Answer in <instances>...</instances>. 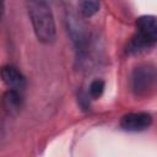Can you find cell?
I'll return each mask as SVG.
<instances>
[{
  "label": "cell",
  "mask_w": 157,
  "mask_h": 157,
  "mask_svg": "<svg viewBox=\"0 0 157 157\" xmlns=\"http://www.w3.org/2000/svg\"><path fill=\"white\" fill-rule=\"evenodd\" d=\"M101 0H78L80 11L85 17H92L99 10Z\"/></svg>",
  "instance_id": "obj_7"
},
{
  "label": "cell",
  "mask_w": 157,
  "mask_h": 157,
  "mask_svg": "<svg viewBox=\"0 0 157 157\" xmlns=\"http://www.w3.org/2000/svg\"><path fill=\"white\" fill-rule=\"evenodd\" d=\"M157 43V16H140L135 22V33L126 45V54L134 55L150 49Z\"/></svg>",
  "instance_id": "obj_2"
},
{
  "label": "cell",
  "mask_w": 157,
  "mask_h": 157,
  "mask_svg": "<svg viewBox=\"0 0 157 157\" xmlns=\"http://www.w3.org/2000/svg\"><path fill=\"white\" fill-rule=\"evenodd\" d=\"M1 77L4 83L9 88L18 90V91H25L27 82L25 75L13 65H5L1 69Z\"/></svg>",
  "instance_id": "obj_5"
},
{
  "label": "cell",
  "mask_w": 157,
  "mask_h": 157,
  "mask_svg": "<svg viewBox=\"0 0 157 157\" xmlns=\"http://www.w3.org/2000/svg\"><path fill=\"white\" fill-rule=\"evenodd\" d=\"M27 13L38 42L50 45L56 39V26L47 0H25Z\"/></svg>",
  "instance_id": "obj_1"
},
{
  "label": "cell",
  "mask_w": 157,
  "mask_h": 157,
  "mask_svg": "<svg viewBox=\"0 0 157 157\" xmlns=\"http://www.w3.org/2000/svg\"><path fill=\"white\" fill-rule=\"evenodd\" d=\"M157 86V67L152 64H141L136 66L130 76V88L135 97L148 96Z\"/></svg>",
  "instance_id": "obj_3"
},
{
  "label": "cell",
  "mask_w": 157,
  "mask_h": 157,
  "mask_svg": "<svg viewBox=\"0 0 157 157\" xmlns=\"http://www.w3.org/2000/svg\"><path fill=\"white\" fill-rule=\"evenodd\" d=\"M2 107H4V110L7 115L16 117L23 107L22 91L9 88L2 96Z\"/></svg>",
  "instance_id": "obj_6"
},
{
  "label": "cell",
  "mask_w": 157,
  "mask_h": 157,
  "mask_svg": "<svg viewBox=\"0 0 157 157\" xmlns=\"http://www.w3.org/2000/svg\"><path fill=\"white\" fill-rule=\"evenodd\" d=\"M120 128L129 132H139L148 129L152 124V115L146 112L126 113L120 119Z\"/></svg>",
  "instance_id": "obj_4"
},
{
  "label": "cell",
  "mask_w": 157,
  "mask_h": 157,
  "mask_svg": "<svg viewBox=\"0 0 157 157\" xmlns=\"http://www.w3.org/2000/svg\"><path fill=\"white\" fill-rule=\"evenodd\" d=\"M103 91H104V81H103V80L96 78V80H93V81L90 83L88 94H90L91 98H93V99L99 98V97L103 94Z\"/></svg>",
  "instance_id": "obj_8"
}]
</instances>
